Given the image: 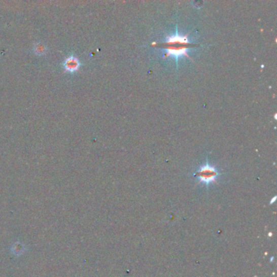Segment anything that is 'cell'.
<instances>
[{"label":"cell","instance_id":"6da1fadb","mask_svg":"<svg viewBox=\"0 0 277 277\" xmlns=\"http://www.w3.org/2000/svg\"><path fill=\"white\" fill-rule=\"evenodd\" d=\"M188 35L179 34L178 27H177V33L174 35H171L170 37L166 38L165 42L162 43H154L152 45L154 47H162L165 50V55L164 57L168 56H174L177 60V63L178 64L180 58L182 56H186L190 59V55H188V51L192 47H198V45H195L194 43H190L188 39Z\"/></svg>","mask_w":277,"mask_h":277},{"label":"cell","instance_id":"7a4b0ae2","mask_svg":"<svg viewBox=\"0 0 277 277\" xmlns=\"http://www.w3.org/2000/svg\"><path fill=\"white\" fill-rule=\"evenodd\" d=\"M194 177L198 178L200 183L203 184L208 187L211 184L217 182V179L220 177V172L216 167H212L209 163H206L196 171Z\"/></svg>","mask_w":277,"mask_h":277},{"label":"cell","instance_id":"3957f363","mask_svg":"<svg viewBox=\"0 0 277 277\" xmlns=\"http://www.w3.org/2000/svg\"><path fill=\"white\" fill-rule=\"evenodd\" d=\"M80 66H81V63H80L79 59L74 55H71L70 57H67L63 62L64 70L67 72H70V73H74V72L78 71L79 70Z\"/></svg>","mask_w":277,"mask_h":277},{"label":"cell","instance_id":"277c9868","mask_svg":"<svg viewBox=\"0 0 277 277\" xmlns=\"http://www.w3.org/2000/svg\"><path fill=\"white\" fill-rule=\"evenodd\" d=\"M47 47L44 44L41 43H38L33 46L34 53L39 55H43L47 52Z\"/></svg>","mask_w":277,"mask_h":277}]
</instances>
